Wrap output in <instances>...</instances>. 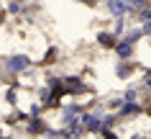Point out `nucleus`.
<instances>
[{"instance_id": "1", "label": "nucleus", "mask_w": 151, "mask_h": 139, "mask_svg": "<svg viewBox=\"0 0 151 139\" xmlns=\"http://www.w3.org/2000/svg\"><path fill=\"white\" fill-rule=\"evenodd\" d=\"M31 67H33V59L26 52H13V54H8V57L0 62V70H3V77L5 80H16L18 75L31 72Z\"/></svg>"}, {"instance_id": "2", "label": "nucleus", "mask_w": 151, "mask_h": 139, "mask_svg": "<svg viewBox=\"0 0 151 139\" xmlns=\"http://www.w3.org/2000/svg\"><path fill=\"white\" fill-rule=\"evenodd\" d=\"M103 5L110 18H131V13H133L128 0H103Z\"/></svg>"}, {"instance_id": "3", "label": "nucleus", "mask_w": 151, "mask_h": 139, "mask_svg": "<svg viewBox=\"0 0 151 139\" xmlns=\"http://www.w3.org/2000/svg\"><path fill=\"white\" fill-rule=\"evenodd\" d=\"M113 52H115V57H118V59H136V44H131V41H126V39L115 41Z\"/></svg>"}, {"instance_id": "4", "label": "nucleus", "mask_w": 151, "mask_h": 139, "mask_svg": "<svg viewBox=\"0 0 151 139\" xmlns=\"http://www.w3.org/2000/svg\"><path fill=\"white\" fill-rule=\"evenodd\" d=\"M115 41H118V36H115L110 28H100V31H97V47H103V49H113Z\"/></svg>"}, {"instance_id": "5", "label": "nucleus", "mask_w": 151, "mask_h": 139, "mask_svg": "<svg viewBox=\"0 0 151 139\" xmlns=\"http://www.w3.org/2000/svg\"><path fill=\"white\" fill-rule=\"evenodd\" d=\"M5 13H8V18L23 16V13H26V0H8V5H5Z\"/></svg>"}, {"instance_id": "6", "label": "nucleus", "mask_w": 151, "mask_h": 139, "mask_svg": "<svg viewBox=\"0 0 151 139\" xmlns=\"http://www.w3.org/2000/svg\"><path fill=\"white\" fill-rule=\"evenodd\" d=\"M141 88L146 90V93L151 90V67H146V70H143V77H141Z\"/></svg>"}, {"instance_id": "7", "label": "nucleus", "mask_w": 151, "mask_h": 139, "mask_svg": "<svg viewBox=\"0 0 151 139\" xmlns=\"http://www.w3.org/2000/svg\"><path fill=\"white\" fill-rule=\"evenodd\" d=\"M5 23H8V13H5V10L0 8V28H3Z\"/></svg>"}]
</instances>
